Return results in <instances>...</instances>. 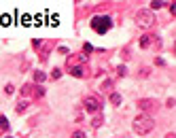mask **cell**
<instances>
[{
  "instance_id": "cell-12",
  "label": "cell",
  "mask_w": 176,
  "mask_h": 138,
  "mask_svg": "<svg viewBox=\"0 0 176 138\" xmlns=\"http://www.w3.org/2000/svg\"><path fill=\"white\" fill-rule=\"evenodd\" d=\"M26 106H28V104H26V102L21 100V102L17 104V113H23V110H26Z\"/></svg>"
},
{
  "instance_id": "cell-11",
  "label": "cell",
  "mask_w": 176,
  "mask_h": 138,
  "mask_svg": "<svg viewBox=\"0 0 176 138\" xmlns=\"http://www.w3.org/2000/svg\"><path fill=\"white\" fill-rule=\"evenodd\" d=\"M0 128H2V130H7V128H9V121H7V117H0Z\"/></svg>"
},
{
  "instance_id": "cell-1",
  "label": "cell",
  "mask_w": 176,
  "mask_h": 138,
  "mask_svg": "<svg viewBox=\"0 0 176 138\" xmlns=\"http://www.w3.org/2000/svg\"><path fill=\"white\" fill-rule=\"evenodd\" d=\"M155 128V121H153V117L151 115H138V117L134 119V132L136 134H140V136H146L151 130Z\"/></svg>"
},
{
  "instance_id": "cell-3",
  "label": "cell",
  "mask_w": 176,
  "mask_h": 138,
  "mask_svg": "<svg viewBox=\"0 0 176 138\" xmlns=\"http://www.w3.org/2000/svg\"><path fill=\"white\" fill-rule=\"evenodd\" d=\"M83 106L89 110V113H100V108H102V100H100L98 96H87Z\"/></svg>"
},
{
  "instance_id": "cell-15",
  "label": "cell",
  "mask_w": 176,
  "mask_h": 138,
  "mask_svg": "<svg viewBox=\"0 0 176 138\" xmlns=\"http://www.w3.org/2000/svg\"><path fill=\"white\" fill-rule=\"evenodd\" d=\"M72 138H85V134H83V132H74Z\"/></svg>"
},
{
  "instance_id": "cell-10",
  "label": "cell",
  "mask_w": 176,
  "mask_h": 138,
  "mask_svg": "<svg viewBox=\"0 0 176 138\" xmlns=\"http://www.w3.org/2000/svg\"><path fill=\"white\" fill-rule=\"evenodd\" d=\"M163 7V2H159V0H153V2H151V9H161Z\"/></svg>"
},
{
  "instance_id": "cell-14",
  "label": "cell",
  "mask_w": 176,
  "mask_h": 138,
  "mask_svg": "<svg viewBox=\"0 0 176 138\" xmlns=\"http://www.w3.org/2000/svg\"><path fill=\"white\" fill-rule=\"evenodd\" d=\"M4 91H7V94H13L15 87H13V85H7V87H4Z\"/></svg>"
},
{
  "instance_id": "cell-8",
  "label": "cell",
  "mask_w": 176,
  "mask_h": 138,
  "mask_svg": "<svg viewBox=\"0 0 176 138\" xmlns=\"http://www.w3.org/2000/svg\"><path fill=\"white\" fill-rule=\"evenodd\" d=\"M34 81H36V83H43V81H45V72L36 70V72H34Z\"/></svg>"
},
{
  "instance_id": "cell-7",
  "label": "cell",
  "mask_w": 176,
  "mask_h": 138,
  "mask_svg": "<svg viewBox=\"0 0 176 138\" xmlns=\"http://www.w3.org/2000/svg\"><path fill=\"white\" fill-rule=\"evenodd\" d=\"M110 104L119 106V104H121V96H119V94H110Z\"/></svg>"
},
{
  "instance_id": "cell-4",
  "label": "cell",
  "mask_w": 176,
  "mask_h": 138,
  "mask_svg": "<svg viewBox=\"0 0 176 138\" xmlns=\"http://www.w3.org/2000/svg\"><path fill=\"white\" fill-rule=\"evenodd\" d=\"M136 19H138V26L140 28H148L151 24H153V15H151L148 11H138Z\"/></svg>"
},
{
  "instance_id": "cell-2",
  "label": "cell",
  "mask_w": 176,
  "mask_h": 138,
  "mask_svg": "<svg viewBox=\"0 0 176 138\" xmlns=\"http://www.w3.org/2000/svg\"><path fill=\"white\" fill-rule=\"evenodd\" d=\"M110 26H113V21H110V17H108V15L93 17V21H91V28H93L95 32H100V34H106V32L110 30Z\"/></svg>"
},
{
  "instance_id": "cell-16",
  "label": "cell",
  "mask_w": 176,
  "mask_h": 138,
  "mask_svg": "<svg viewBox=\"0 0 176 138\" xmlns=\"http://www.w3.org/2000/svg\"><path fill=\"white\" fill-rule=\"evenodd\" d=\"M60 75H62V70H60V68H55V70H53V79H57Z\"/></svg>"
},
{
  "instance_id": "cell-17",
  "label": "cell",
  "mask_w": 176,
  "mask_h": 138,
  "mask_svg": "<svg viewBox=\"0 0 176 138\" xmlns=\"http://www.w3.org/2000/svg\"><path fill=\"white\" fill-rule=\"evenodd\" d=\"M168 138H174V134H168Z\"/></svg>"
},
{
  "instance_id": "cell-9",
  "label": "cell",
  "mask_w": 176,
  "mask_h": 138,
  "mask_svg": "<svg viewBox=\"0 0 176 138\" xmlns=\"http://www.w3.org/2000/svg\"><path fill=\"white\" fill-rule=\"evenodd\" d=\"M151 38H153V36H142V38H140V47H148V45H151Z\"/></svg>"
},
{
  "instance_id": "cell-13",
  "label": "cell",
  "mask_w": 176,
  "mask_h": 138,
  "mask_svg": "<svg viewBox=\"0 0 176 138\" xmlns=\"http://www.w3.org/2000/svg\"><path fill=\"white\" fill-rule=\"evenodd\" d=\"M83 49H85V53H91V51H93V47H91V45H89V43L85 45V47H83Z\"/></svg>"
},
{
  "instance_id": "cell-5",
  "label": "cell",
  "mask_w": 176,
  "mask_h": 138,
  "mask_svg": "<svg viewBox=\"0 0 176 138\" xmlns=\"http://www.w3.org/2000/svg\"><path fill=\"white\" fill-rule=\"evenodd\" d=\"M70 75H72V77H83L85 70H83L81 66H72V68H70Z\"/></svg>"
},
{
  "instance_id": "cell-6",
  "label": "cell",
  "mask_w": 176,
  "mask_h": 138,
  "mask_svg": "<svg viewBox=\"0 0 176 138\" xmlns=\"http://www.w3.org/2000/svg\"><path fill=\"white\" fill-rule=\"evenodd\" d=\"M153 104H155L153 100H140V102H138L140 108H153Z\"/></svg>"
},
{
  "instance_id": "cell-18",
  "label": "cell",
  "mask_w": 176,
  "mask_h": 138,
  "mask_svg": "<svg viewBox=\"0 0 176 138\" xmlns=\"http://www.w3.org/2000/svg\"><path fill=\"white\" fill-rule=\"evenodd\" d=\"M7 138H13V136H7Z\"/></svg>"
}]
</instances>
